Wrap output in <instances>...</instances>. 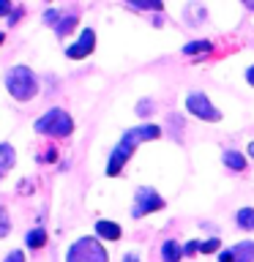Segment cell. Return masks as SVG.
<instances>
[{
    "mask_svg": "<svg viewBox=\"0 0 254 262\" xmlns=\"http://www.w3.org/2000/svg\"><path fill=\"white\" fill-rule=\"evenodd\" d=\"M159 137H161V128L156 126V123H142V126H137V128L123 131L120 142L115 145V150L110 153V161H107V175L110 178L120 175V169L129 164V159L134 156L137 147L142 142H151V139H159Z\"/></svg>",
    "mask_w": 254,
    "mask_h": 262,
    "instance_id": "1",
    "label": "cell"
},
{
    "mask_svg": "<svg viewBox=\"0 0 254 262\" xmlns=\"http://www.w3.org/2000/svg\"><path fill=\"white\" fill-rule=\"evenodd\" d=\"M6 90L8 96H14L16 101H30L38 96V79L33 74L30 66H14L6 74Z\"/></svg>",
    "mask_w": 254,
    "mask_h": 262,
    "instance_id": "2",
    "label": "cell"
},
{
    "mask_svg": "<svg viewBox=\"0 0 254 262\" xmlns=\"http://www.w3.org/2000/svg\"><path fill=\"white\" fill-rule=\"evenodd\" d=\"M33 131L38 134H47V137H71L74 134V120L71 115L60 110V106H49V110L41 115V118L33 123Z\"/></svg>",
    "mask_w": 254,
    "mask_h": 262,
    "instance_id": "3",
    "label": "cell"
},
{
    "mask_svg": "<svg viewBox=\"0 0 254 262\" xmlns=\"http://www.w3.org/2000/svg\"><path fill=\"white\" fill-rule=\"evenodd\" d=\"M66 262H110V254L101 246V241L93 235H85V237H77L69 251H66Z\"/></svg>",
    "mask_w": 254,
    "mask_h": 262,
    "instance_id": "4",
    "label": "cell"
},
{
    "mask_svg": "<svg viewBox=\"0 0 254 262\" xmlns=\"http://www.w3.org/2000/svg\"><path fill=\"white\" fill-rule=\"evenodd\" d=\"M167 208V200L156 191L153 186H139L134 191V205H131V219H145L151 213H159Z\"/></svg>",
    "mask_w": 254,
    "mask_h": 262,
    "instance_id": "5",
    "label": "cell"
},
{
    "mask_svg": "<svg viewBox=\"0 0 254 262\" xmlns=\"http://www.w3.org/2000/svg\"><path fill=\"white\" fill-rule=\"evenodd\" d=\"M186 112L197 120H205V123H219L221 120V110L202 93V90H188L186 93Z\"/></svg>",
    "mask_w": 254,
    "mask_h": 262,
    "instance_id": "6",
    "label": "cell"
},
{
    "mask_svg": "<svg viewBox=\"0 0 254 262\" xmlns=\"http://www.w3.org/2000/svg\"><path fill=\"white\" fill-rule=\"evenodd\" d=\"M93 49H96V30L82 28L79 38L66 47V57H69V60H85L88 55H93Z\"/></svg>",
    "mask_w": 254,
    "mask_h": 262,
    "instance_id": "7",
    "label": "cell"
},
{
    "mask_svg": "<svg viewBox=\"0 0 254 262\" xmlns=\"http://www.w3.org/2000/svg\"><path fill=\"white\" fill-rule=\"evenodd\" d=\"M120 235H123V227L118 221H112V219H98L96 221V237L98 241L115 243V241H120Z\"/></svg>",
    "mask_w": 254,
    "mask_h": 262,
    "instance_id": "8",
    "label": "cell"
},
{
    "mask_svg": "<svg viewBox=\"0 0 254 262\" xmlns=\"http://www.w3.org/2000/svg\"><path fill=\"white\" fill-rule=\"evenodd\" d=\"M14 164H16L14 145H11V142H0V180H3L8 172L14 169Z\"/></svg>",
    "mask_w": 254,
    "mask_h": 262,
    "instance_id": "9",
    "label": "cell"
},
{
    "mask_svg": "<svg viewBox=\"0 0 254 262\" xmlns=\"http://www.w3.org/2000/svg\"><path fill=\"white\" fill-rule=\"evenodd\" d=\"M221 161H224V167L232 169V172H246V156L241 150H235V147H227V150L221 153Z\"/></svg>",
    "mask_w": 254,
    "mask_h": 262,
    "instance_id": "10",
    "label": "cell"
},
{
    "mask_svg": "<svg viewBox=\"0 0 254 262\" xmlns=\"http://www.w3.org/2000/svg\"><path fill=\"white\" fill-rule=\"evenodd\" d=\"M77 25H79L77 11H66V14H60V19H57V25H55V36H57V38H66L74 28H77Z\"/></svg>",
    "mask_w": 254,
    "mask_h": 262,
    "instance_id": "11",
    "label": "cell"
},
{
    "mask_svg": "<svg viewBox=\"0 0 254 262\" xmlns=\"http://www.w3.org/2000/svg\"><path fill=\"white\" fill-rule=\"evenodd\" d=\"M161 259L164 262H180L183 259V246L178 241H172V237H167V241L161 243Z\"/></svg>",
    "mask_w": 254,
    "mask_h": 262,
    "instance_id": "12",
    "label": "cell"
},
{
    "mask_svg": "<svg viewBox=\"0 0 254 262\" xmlns=\"http://www.w3.org/2000/svg\"><path fill=\"white\" fill-rule=\"evenodd\" d=\"M25 246H28L30 251H38V249H44V246H47V232H44V227H36V229H30V232L25 235Z\"/></svg>",
    "mask_w": 254,
    "mask_h": 262,
    "instance_id": "13",
    "label": "cell"
},
{
    "mask_svg": "<svg viewBox=\"0 0 254 262\" xmlns=\"http://www.w3.org/2000/svg\"><path fill=\"white\" fill-rule=\"evenodd\" d=\"M213 52V41L210 38H197V41H188V44L183 47V55H208Z\"/></svg>",
    "mask_w": 254,
    "mask_h": 262,
    "instance_id": "14",
    "label": "cell"
},
{
    "mask_svg": "<svg viewBox=\"0 0 254 262\" xmlns=\"http://www.w3.org/2000/svg\"><path fill=\"white\" fill-rule=\"evenodd\" d=\"M235 262H254V241H241L232 246Z\"/></svg>",
    "mask_w": 254,
    "mask_h": 262,
    "instance_id": "15",
    "label": "cell"
},
{
    "mask_svg": "<svg viewBox=\"0 0 254 262\" xmlns=\"http://www.w3.org/2000/svg\"><path fill=\"white\" fill-rule=\"evenodd\" d=\"M235 224L246 229V232H254V208H241L235 213Z\"/></svg>",
    "mask_w": 254,
    "mask_h": 262,
    "instance_id": "16",
    "label": "cell"
},
{
    "mask_svg": "<svg viewBox=\"0 0 254 262\" xmlns=\"http://www.w3.org/2000/svg\"><path fill=\"white\" fill-rule=\"evenodd\" d=\"M186 16H188V22H192V25H202L205 19H208L205 8H202V6H194V3L186 6Z\"/></svg>",
    "mask_w": 254,
    "mask_h": 262,
    "instance_id": "17",
    "label": "cell"
},
{
    "mask_svg": "<svg viewBox=\"0 0 254 262\" xmlns=\"http://www.w3.org/2000/svg\"><path fill=\"white\" fill-rule=\"evenodd\" d=\"M131 8H139V11H161L164 3L161 0H129Z\"/></svg>",
    "mask_w": 254,
    "mask_h": 262,
    "instance_id": "18",
    "label": "cell"
},
{
    "mask_svg": "<svg viewBox=\"0 0 254 262\" xmlns=\"http://www.w3.org/2000/svg\"><path fill=\"white\" fill-rule=\"evenodd\" d=\"M221 249V241L216 235L213 237H205V241H200V254H216Z\"/></svg>",
    "mask_w": 254,
    "mask_h": 262,
    "instance_id": "19",
    "label": "cell"
},
{
    "mask_svg": "<svg viewBox=\"0 0 254 262\" xmlns=\"http://www.w3.org/2000/svg\"><path fill=\"white\" fill-rule=\"evenodd\" d=\"M8 232H11V219H8L6 205H0V237H6Z\"/></svg>",
    "mask_w": 254,
    "mask_h": 262,
    "instance_id": "20",
    "label": "cell"
},
{
    "mask_svg": "<svg viewBox=\"0 0 254 262\" xmlns=\"http://www.w3.org/2000/svg\"><path fill=\"white\" fill-rule=\"evenodd\" d=\"M167 123L172 126V137H175V139H180V131H183V118H180V115H170V118H167ZM170 126H167V128H170Z\"/></svg>",
    "mask_w": 254,
    "mask_h": 262,
    "instance_id": "21",
    "label": "cell"
},
{
    "mask_svg": "<svg viewBox=\"0 0 254 262\" xmlns=\"http://www.w3.org/2000/svg\"><path fill=\"white\" fill-rule=\"evenodd\" d=\"M139 118H147V115L153 112V98H142V101H137V110H134Z\"/></svg>",
    "mask_w": 254,
    "mask_h": 262,
    "instance_id": "22",
    "label": "cell"
},
{
    "mask_svg": "<svg viewBox=\"0 0 254 262\" xmlns=\"http://www.w3.org/2000/svg\"><path fill=\"white\" fill-rule=\"evenodd\" d=\"M60 8H47V11H44V25H52V28H55V25H57V19H60Z\"/></svg>",
    "mask_w": 254,
    "mask_h": 262,
    "instance_id": "23",
    "label": "cell"
},
{
    "mask_svg": "<svg viewBox=\"0 0 254 262\" xmlns=\"http://www.w3.org/2000/svg\"><path fill=\"white\" fill-rule=\"evenodd\" d=\"M3 262H25V251H22V249H14V251H8Z\"/></svg>",
    "mask_w": 254,
    "mask_h": 262,
    "instance_id": "24",
    "label": "cell"
},
{
    "mask_svg": "<svg viewBox=\"0 0 254 262\" xmlns=\"http://www.w3.org/2000/svg\"><path fill=\"white\" fill-rule=\"evenodd\" d=\"M22 16H25V8H22V6H19V8H14V11H11V16H8V25H11V28H14V25L19 22Z\"/></svg>",
    "mask_w": 254,
    "mask_h": 262,
    "instance_id": "25",
    "label": "cell"
},
{
    "mask_svg": "<svg viewBox=\"0 0 254 262\" xmlns=\"http://www.w3.org/2000/svg\"><path fill=\"white\" fill-rule=\"evenodd\" d=\"M38 161H57V147H47L44 156H38Z\"/></svg>",
    "mask_w": 254,
    "mask_h": 262,
    "instance_id": "26",
    "label": "cell"
},
{
    "mask_svg": "<svg viewBox=\"0 0 254 262\" xmlns=\"http://www.w3.org/2000/svg\"><path fill=\"white\" fill-rule=\"evenodd\" d=\"M200 251V241H188L186 246H183V254H188V257H192V254H197Z\"/></svg>",
    "mask_w": 254,
    "mask_h": 262,
    "instance_id": "27",
    "label": "cell"
},
{
    "mask_svg": "<svg viewBox=\"0 0 254 262\" xmlns=\"http://www.w3.org/2000/svg\"><path fill=\"white\" fill-rule=\"evenodd\" d=\"M219 262H235V254H232V249L219 251Z\"/></svg>",
    "mask_w": 254,
    "mask_h": 262,
    "instance_id": "28",
    "label": "cell"
},
{
    "mask_svg": "<svg viewBox=\"0 0 254 262\" xmlns=\"http://www.w3.org/2000/svg\"><path fill=\"white\" fill-rule=\"evenodd\" d=\"M11 11H14V6L8 0H0V16H11Z\"/></svg>",
    "mask_w": 254,
    "mask_h": 262,
    "instance_id": "29",
    "label": "cell"
},
{
    "mask_svg": "<svg viewBox=\"0 0 254 262\" xmlns=\"http://www.w3.org/2000/svg\"><path fill=\"white\" fill-rule=\"evenodd\" d=\"M246 82H249V85L254 88V63L249 66V69H246Z\"/></svg>",
    "mask_w": 254,
    "mask_h": 262,
    "instance_id": "30",
    "label": "cell"
},
{
    "mask_svg": "<svg viewBox=\"0 0 254 262\" xmlns=\"http://www.w3.org/2000/svg\"><path fill=\"white\" fill-rule=\"evenodd\" d=\"M123 262H139V254L137 251H129L126 257H123Z\"/></svg>",
    "mask_w": 254,
    "mask_h": 262,
    "instance_id": "31",
    "label": "cell"
},
{
    "mask_svg": "<svg viewBox=\"0 0 254 262\" xmlns=\"http://www.w3.org/2000/svg\"><path fill=\"white\" fill-rule=\"evenodd\" d=\"M246 153H249L251 159H254V142H249V147H246Z\"/></svg>",
    "mask_w": 254,
    "mask_h": 262,
    "instance_id": "32",
    "label": "cell"
},
{
    "mask_svg": "<svg viewBox=\"0 0 254 262\" xmlns=\"http://www.w3.org/2000/svg\"><path fill=\"white\" fill-rule=\"evenodd\" d=\"M3 41H6V33H0V44H3Z\"/></svg>",
    "mask_w": 254,
    "mask_h": 262,
    "instance_id": "33",
    "label": "cell"
}]
</instances>
